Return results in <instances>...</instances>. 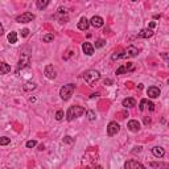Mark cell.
I'll list each match as a JSON object with an SVG mask.
<instances>
[{"instance_id":"obj_32","label":"cell","mask_w":169,"mask_h":169,"mask_svg":"<svg viewBox=\"0 0 169 169\" xmlns=\"http://www.w3.org/2000/svg\"><path fill=\"white\" fill-rule=\"evenodd\" d=\"M147 103H148V108H149L151 111H153L155 110V104L152 103V102H148V101H147Z\"/></svg>"},{"instance_id":"obj_1","label":"cell","mask_w":169,"mask_h":169,"mask_svg":"<svg viewBox=\"0 0 169 169\" xmlns=\"http://www.w3.org/2000/svg\"><path fill=\"white\" fill-rule=\"evenodd\" d=\"M83 114H85V108L82 107V106H71L68 110V112H66V119H68L69 122H71V120H74V119L82 116Z\"/></svg>"},{"instance_id":"obj_8","label":"cell","mask_w":169,"mask_h":169,"mask_svg":"<svg viewBox=\"0 0 169 169\" xmlns=\"http://www.w3.org/2000/svg\"><path fill=\"white\" fill-rule=\"evenodd\" d=\"M124 168H125V169H145V167H144L143 164L137 163V161H135V160H128V161H125Z\"/></svg>"},{"instance_id":"obj_6","label":"cell","mask_w":169,"mask_h":169,"mask_svg":"<svg viewBox=\"0 0 169 169\" xmlns=\"http://www.w3.org/2000/svg\"><path fill=\"white\" fill-rule=\"evenodd\" d=\"M120 131V125H119L116 122H110L107 125V135L108 136H114L118 132Z\"/></svg>"},{"instance_id":"obj_4","label":"cell","mask_w":169,"mask_h":169,"mask_svg":"<svg viewBox=\"0 0 169 169\" xmlns=\"http://www.w3.org/2000/svg\"><path fill=\"white\" fill-rule=\"evenodd\" d=\"M75 89V85L73 83H68V85H64L61 87V90H59V95H61V98L64 99V101H68L69 98L71 97L73 91H74Z\"/></svg>"},{"instance_id":"obj_20","label":"cell","mask_w":169,"mask_h":169,"mask_svg":"<svg viewBox=\"0 0 169 169\" xmlns=\"http://www.w3.org/2000/svg\"><path fill=\"white\" fill-rule=\"evenodd\" d=\"M8 41L11 44H16L17 42V33L16 32H9L8 33Z\"/></svg>"},{"instance_id":"obj_17","label":"cell","mask_w":169,"mask_h":169,"mask_svg":"<svg viewBox=\"0 0 169 169\" xmlns=\"http://www.w3.org/2000/svg\"><path fill=\"white\" fill-rule=\"evenodd\" d=\"M152 153H153L155 157L161 158V157H164L165 151H164V148H161V147H155V148H152Z\"/></svg>"},{"instance_id":"obj_5","label":"cell","mask_w":169,"mask_h":169,"mask_svg":"<svg viewBox=\"0 0 169 169\" xmlns=\"http://www.w3.org/2000/svg\"><path fill=\"white\" fill-rule=\"evenodd\" d=\"M32 20H35V15L32 12H24L21 15H19L16 17V21L17 23H23V24H26V23H31Z\"/></svg>"},{"instance_id":"obj_30","label":"cell","mask_w":169,"mask_h":169,"mask_svg":"<svg viewBox=\"0 0 169 169\" xmlns=\"http://www.w3.org/2000/svg\"><path fill=\"white\" fill-rule=\"evenodd\" d=\"M64 143H66V144H71V143H74V139L70 137V136H65V137H64Z\"/></svg>"},{"instance_id":"obj_36","label":"cell","mask_w":169,"mask_h":169,"mask_svg":"<svg viewBox=\"0 0 169 169\" xmlns=\"http://www.w3.org/2000/svg\"><path fill=\"white\" fill-rule=\"evenodd\" d=\"M163 58L165 59V61H168V54L167 53H163Z\"/></svg>"},{"instance_id":"obj_37","label":"cell","mask_w":169,"mask_h":169,"mask_svg":"<svg viewBox=\"0 0 169 169\" xmlns=\"http://www.w3.org/2000/svg\"><path fill=\"white\" fill-rule=\"evenodd\" d=\"M106 83L110 85V83H111V81H110V79H107V81H104V85H106Z\"/></svg>"},{"instance_id":"obj_9","label":"cell","mask_w":169,"mask_h":169,"mask_svg":"<svg viewBox=\"0 0 169 169\" xmlns=\"http://www.w3.org/2000/svg\"><path fill=\"white\" fill-rule=\"evenodd\" d=\"M45 77L49 78V79H54L56 77H57V71H56V69L53 68V65H48L45 68Z\"/></svg>"},{"instance_id":"obj_19","label":"cell","mask_w":169,"mask_h":169,"mask_svg":"<svg viewBox=\"0 0 169 169\" xmlns=\"http://www.w3.org/2000/svg\"><path fill=\"white\" fill-rule=\"evenodd\" d=\"M123 106L125 108H130V107H134V106H136V101H135L134 98H125L123 101Z\"/></svg>"},{"instance_id":"obj_27","label":"cell","mask_w":169,"mask_h":169,"mask_svg":"<svg viewBox=\"0 0 169 169\" xmlns=\"http://www.w3.org/2000/svg\"><path fill=\"white\" fill-rule=\"evenodd\" d=\"M65 116V114H64V111L62 110H58L57 112H56V120H62Z\"/></svg>"},{"instance_id":"obj_34","label":"cell","mask_w":169,"mask_h":169,"mask_svg":"<svg viewBox=\"0 0 169 169\" xmlns=\"http://www.w3.org/2000/svg\"><path fill=\"white\" fill-rule=\"evenodd\" d=\"M4 33V28H3V25H2V23H0V36Z\"/></svg>"},{"instance_id":"obj_12","label":"cell","mask_w":169,"mask_h":169,"mask_svg":"<svg viewBox=\"0 0 169 169\" xmlns=\"http://www.w3.org/2000/svg\"><path fill=\"white\" fill-rule=\"evenodd\" d=\"M152 36H153V31L149 28H144L137 33V37L140 38H148V37H152Z\"/></svg>"},{"instance_id":"obj_38","label":"cell","mask_w":169,"mask_h":169,"mask_svg":"<svg viewBox=\"0 0 169 169\" xmlns=\"http://www.w3.org/2000/svg\"><path fill=\"white\" fill-rule=\"evenodd\" d=\"M92 169H102V167H99V165H97V167H94Z\"/></svg>"},{"instance_id":"obj_14","label":"cell","mask_w":169,"mask_h":169,"mask_svg":"<svg viewBox=\"0 0 169 169\" xmlns=\"http://www.w3.org/2000/svg\"><path fill=\"white\" fill-rule=\"evenodd\" d=\"M29 64V56L28 54H25L23 58H20V61H19V65H17V70H16V73H20V69H23V68H25L26 65Z\"/></svg>"},{"instance_id":"obj_21","label":"cell","mask_w":169,"mask_h":169,"mask_svg":"<svg viewBox=\"0 0 169 169\" xmlns=\"http://www.w3.org/2000/svg\"><path fill=\"white\" fill-rule=\"evenodd\" d=\"M36 5H37L38 9H44L45 7L49 5V0H37V2H36Z\"/></svg>"},{"instance_id":"obj_29","label":"cell","mask_w":169,"mask_h":169,"mask_svg":"<svg viewBox=\"0 0 169 169\" xmlns=\"http://www.w3.org/2000/svg\"><path fill=\"white\" fill-rule=\"evenodd\" d=\"M145 104H147V99H141V101H140V106H139L140 111H144L145 110Z\"/></svg>"},{"instance_id":"obj_13","label":"cell","mask_w":169,"mask_h":169,"mask_svg":"<svg viewBox=\"0 0 169 169\" xmlns=\"http://www.w3.org/2000/svg\"><path fill=\"white\" fill-rule=\"evenodd\" d=\"M127 127L131 132H139L140 131V123H139L137 120H130L127 124Z\"/></svg>"},{"instance_id":"obj_7","label":"cell","mask_w":169,"mask_h":169,"mask_svg":"<svg viewBox=\"0 0 169 169\" xmlns=\"http://www.w3.org/2000/svg\"><path fill=\"white\" fill-rule=\"evenodd\" d=\"M135 69V66L132 62H127V64H124V65H122V66H119V68L116 69V74L118 75H120V74H124V73H127V71H131V70H134Z\"/></svg>"},{"instance_id":"obj_15","label":"cell","mask_w":169,"mask_h":169,"mask_svg":"<svg viewBox=\"0 0 169 169\" xmlns=\"http://www.w3.org/2000/svg\"><path fill=\"white\" fill-rule=\"evenodd\" d=\"M82 50H83L85 54L91 56L92 53H94V46H92L90 42H83V44H82Z\"/></svg>"},{"instance_id":"obj_31","label":"cell","mask_w":169,"mask_h":169,"mask_svg":"<svg viewBox=\"0 0 169 169\" xmlns=\"http://www.w3.org/2000/svg\"><path fill=\"white\" fill-rule=\"evenodd\" d=\"M28 35H29V29H28V28H24V29L21 31V36H23V37H26Z\"/></svg>"},{"instance_id":"obj_3","label":"cell","mask_w":169,"mask_h":169,"mask_svg":"<svg viewBox=\"0 0 169 169\" xmlns=\"http://www.w3.org/2000/svg\"><path fill=\"white\" fill-rule=\"evenodd\" d=\"M139 54V49L137 48H135V46H128L125 50L122 53V54H119V56H116V54H112L111 56V59H119V58H132V57H136V56Z\"/></svg>"},{"instance_id":"obj_26","label":"cell","mask_w":169,"mask_h":169,"mask_svg":"<svg viewBox=\"0 0 169 169\" xmlns=\"http://www.w3.org/2000/svg\"><path fill=\"white\" fill-rule=\"evenodd\" d=\"M9 143H11V139H9V137H7V136L0 137V145H7Z\"/></svg>"},{"instance_id":"obj_10","label":"cell","mask_w":169,"mask_h":169,"mask_svg":"<svg viewBox=\"0 0 169 169\" xmlns=\"http://www.w3.org/2000/svg\"><path fill=\"white\" fill-rule=\"evenodd\" d=\"M89 23H90V25H92L94 28H101V26H103V24H104L103 19H102L101 16H92Z\"/></svg>"},{"instance_id":"obj_33","label":"cell","mask_w":169,"mask_h":169,"mask_svg":"<svg viewBox=\"0 0 169 169\" xmlns=\"http://www.w3.org/2000/svg\"><path fill=\"white\" fill-rule=\"evenodd\" d=\"M136 148H137V149H134V151H132V153H136V152L139 153V152L141 151V147H136Z\"/></svg>"},{"instance_id":"obj_11","label":"cell","mask_w":169,"mask_h":169,"mask_svg":"<svg viewBox=\"0 0 169 169\" xmlns=\"http://www.w3.org/2000/svg\"><path fill=\"white\" fill-rule=\"evenodd\" d=\"M147 94H148V97L149 98H158L160 97V94H161V91H160V89L158 87H156V86H151V87H148Z\"/></svg>"},{"instance_id":"obj_18","label":"cell","mask_w":169,"mask_h":169,"mask_svg":"<svg viewBox=\"0 0 169 169\" xmlns=\"http://www.w3.org/2000/svg\"><path fill=\"white\" fill-rule=\"evenodd\" d=\"M9 71H11V66H9L8 64H5V62L0 61V75L8 74Z\"/></svg>"},{"instance_id":"obj_2","label":"cell","mask_w":169,"mask_h":169,"mask_svg":"<svg viewBox=\"0 0 169 169\" xmlns=\"http://www.w3.org/2000/svg\"><path fill=\"white\" fill-rule=\"evenodd\" d=\"M83 79L86 81V83L89 86H94L95 82H98L101 79V74H99L98 70H94V69H90V70L83 73Z\"/></svg>"},{"instance_id":"obj_16","label":"cell","mask_w":169,"mask_h":169,"mask_svg":"<svg viewBox=\"0 0 169 169\" xmlns=\"http://www.w3.org/2000/svg\"><path fill=\"white\" fill-rule=\"evenodd\" d=\"M89 26H90V23H89V20L86 17H82L79 20L78 23V29H81V31H87Z\"/></svg>"},{"instance_id":"obj_22","label":"cell","mask_w":169,"mask_h":169,"mask_svg":"<svg viewBox=\"0 0 169 169\" xmlns=\"http://www.w3.org/2000/svg\"><path fill=\"white\" fill-rule=\"evenodd\" d=\"M53 40H54V35L53 33H48V35L42 36V41L44 42H52Z\"/></svg>"},{"instance_id":"obj_35","label":"cell","mask_w":169,"mask_h":169,"mask_svg":"<svg viewBox=\"0 0 169 169\" xmlns=\"http://www.w3.org/2000/svg\"><path fill=\"white\" fill-rule=\"evenodd\" d=\"M155 26H156V23L155 21H152L151 24H149V29H152V28H155Z\"/></svg>"},{"instance_id":"obj_23","label":"cell","mask_w":169,"mask_h":169,"mask_svg":"<svg viewBox=\"0 0 169 169\" xmlns=\"http://www.w3.org/2000/svg\"><path fill=\"white\" fill-rule=\"evenodd\" d=\"M23 87H24V90L29 91V90H35V89H36V85L32 83V82H28V83H25L24 86H23Z\"/></svg>"},{"instance_id":"obj_25","label":"cell","mask_w":169,"mask_h":169,"mask_svg":"<svg viewBox=\"0 0 169 169\" xmlns=\"http://www.w3.org/2000/svg\"><path fill=\"white\" fill-rule=\"evenodd\" d=\"M106 45V41L104 40H102V38H99V40H97V41H95V48H103V46Z\"/></svg>"},{"instance_id":"obj_28","label":"cell","mask_w":169,"mask_h":169,"mask_svg":"<svg viewBox=\"0 0 169 169\" xmlns=\"http://www.w3.org/2000/svg\"><path fill=\"white\" fill-rule=\"evenodd\" d=\"M36 144H37V141L36 140H29V141H26V148H33V147H36Z\"/></svg>"},{"instance_id":"obj_24","label":"cell","mask_w":169,"mask_h":169,"mask_svg":"<svg viewBox=\"0 0 169 169\" xmlns=\"http://www.w3.org/2000/svg\"><path fill=\"white\" fill-rule=\"evenodd\" d=\"M86 114H87V119H89L90 122H94L95 118H97V116H95V112L92 111V110H89L87 112H86Z\"/></svg>"}]
</instances>
